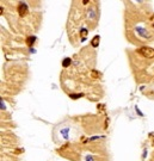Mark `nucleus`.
Here are the masks:
<instances>
[{"mask_svg": "<svg viewBox=\"0 0 154 161\" xmlns=\"http://www.w3.org/2000/svg\"><path fill=\"white\" fill-rule=\"evenodd\" d=\"M140 53L143 56H146V57H148V59H151V57L154 56V50L151 49V48H142V49L140 50Z\"/></svg>", "mask_w": 154, "mask_h": 161, "instance_id": "obj_1", "label": "nucleus"}]
</instances>
